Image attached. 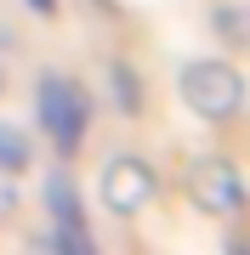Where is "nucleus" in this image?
<instances>
[{
	"label": "nucleus",
	"instance_id": "1",
	"mask_svg": "<svg viewBox=\"0 0 250 255\" xmlns=\"http://www.w3.org/2000/svg\"><path fill=\"white\" fill-rule=\"evenodd\" d=\"M40 119H46V130L57 136V147H74L80 130H85V102H80V91L63 85V80H46V85H40Z\"/></svg>",
	"mask_w": 250,
	"mask_h": 255
},
{
	"label": "nucleus",
	"instance_id": "2",
	"mask_svg": "<svg viewBox=\"0 0 250 255\" xmlns=\"http://www.w3.org/2000/svg\"><path fill=\"white\" fill-rule=\"evenodd\" d=\"M28 159H34V142L23 136L17 125H0V170H28Z\"/></svg>",
	"mask_w": 250,
	"mask_h": 255
},
{
	"label": "nucleus",
	"instance_id": "3",
	"mask_svg": "<svg viewBox=\"0 0 250 255\" xmlns=\"http://www.w3.org/2000/svg\"><path fill=\"white\" fill-rule=\"evenodd\" d=\"M11 210H17V187L6 182V170H0V227L11 221Z\"/></svg>",
	"mask_w": 250,
	"mask_h": 255
},
{
	"label": "nucleus",
	"instance_id": "4",
	"mask_svg": "<svg viewBox=\"0 0 250 255\" xmlns=\"http://www.w3.org/2000/svg\"><path fill=\"white\" fill-rule=\"evenodd\" d=\"M34 6H40V11H51V0H34Z\"/></svg>",
	"mask_w": 250,
	"mask_h": 255
}]
</instances>
